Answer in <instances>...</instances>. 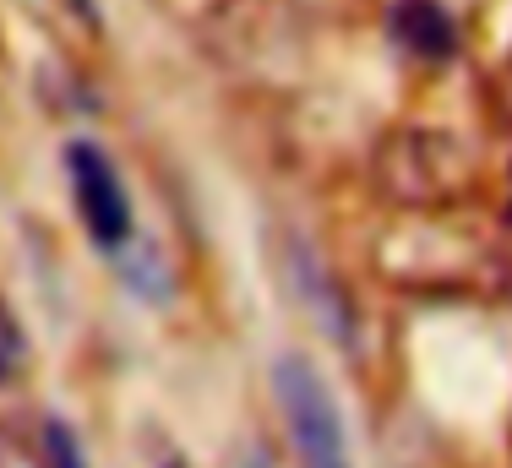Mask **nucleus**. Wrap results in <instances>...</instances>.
<instances>
[{
    "label": "nucleus",
    "mask_w": 512,
    "mask_h": 468,
    "mask_svg": "<svg viewBox=\"0 0 512 468\" xmlns=\"http://www.w3.org/2000/svg\"><path fill=\"white\" fill-rule=\"evenodd\" d=\"M273 387H278V409H284L300 468H355L338 403L327 392V381L316 376V365H306L300 354H284L273 371Z\"/></svg>",
    "instance_id": "nucleus-1"
},
{
    "label": "nucleus",
    "mask_w": 512,
    "mask_h": 468,
    "mask_svg": "<svg viewBox=\"0 0 512 468\" xmlns=\"http://www.w3.org/2000/svg\"><path fill=\"white\" fill-rule=\"evenodd\" d=\"M66 169H71V196H77V213L88 224V234L99 245H109V251L126 245L131 240V196L120 186L115 164L93 142H77L66 153Z\"/></svg>",
    "instance_id": "nucleus-2"
},
{
    "label": "nucleus",
    "mask_w": 512,
    "mask_h": 468,
    "mask_svg": "<svg viewBox=\"0 0 512 468\" xmlns=\"http://www.w3.org/2000/svg\"><path fill=\"white\" fill-rule=\"evenodd\" d=\"M44 452H50L55 468H88V463H82V452H77V441H71V430L60 420L44 425Z\"/></svg>",
    "instance_id": "nucleus-3"
},
{
    "label": "nucleus",
    "mask_w": 512,
    "mask_h": 468,
    "mask_svg": "<svg viewBox=\"0 0 512 468\" xmlns=\"http://www.w3.org/2000/svg\"><path fill=\"white\" fill-rule=\"evenodd\" d=\"M22 360H28V349H22V332H17V322H11L6 311H0V381L17 376Z\"/></svg>",
    "instance_id": "nucleus-4"
},
{
    "label": "nucleus",
    "mask_w": 512,
    "mask_h": 468,
    "mask_svg": "<svg viewBox=\"0 0 512 468\" xmlns=\"http://www.w3.org/2000/svg\"><path fill=\"white\" fill-rule=\"evenodd\" d=\"M164 468H180V463H164Z\"/></svg>",
    "instance_id": "nucleus-5"
}]
</instances>
